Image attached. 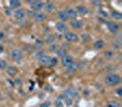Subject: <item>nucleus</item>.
<instances>
[{
	"instance_id": "1",
	"label": "nucleus",
	"mask_w": 122,
	"mask_h": 107,
	"mask_svg": "<svg viewBox=\"0 0 122 107\" xmlns=\"http://www.w3.org/2000/svg\"><path fill=\"white\" fill-rule=\"evenodd\" d=\"M104 82L108 86H117L121 83V77L117 73H110L105 77Z\"/></svg>"
},
{
	"instance_id": "2",
	"label": "nucleus",
	"mask_w": 122,
	"mask_h": 107,
	"mask_svg": "<svg viewBox=\"0 0 122 107\" xmlns=\"http://www.w3.org/2000/svg\"><path fill=\"white\" fill-rule=\"evenodd\" d=\"M10 58L15 61H20L23 58V53L18 49H13L10 50Z\"/></svg>"
},
{
	"instance_id": "3",
	"label": "nucleus",
	"mask_w": 122,
	"mask_h": 107,
	"mask_svg": "<svg viewBox=\"0 0 122 107\" xmlns=\"http://www.w3.org/2000/svg\"><path fill=\"white\" fill-rule=\"evenodd\" d=\"M29 4L31 6V10L36 13L41 12V10H42L44 6V2H41V1H30Z\"/></svg>"
},
{
	"instance_id": "4",
	"label": "nucleus",
	"mask_w": 122,
	"mask_h": 107,
	"mask_svg": "<svg viewBox=\"0 0 122 107\" xmlns=\"http://www.w3.org/2000/svg\"><path fill=\"white\" fill-rule=\"evenodd\" d=\"M64 39L68 42H76L78 41L79 37L76 33H74L73 31H67L64 33Z\"/></svg>"
},
{
	"instance_id": "5",
	"label": "nucleus",
	"mask_w": 122,
	"mask_h": 107,
	"mask_svg": "<svg viewBox=\"0 0 122 107\" xmlns=\"http://www.w3.org/2000/svg\"><path fill=\"white\" fill-rule=\"evenodd\" d=\"M63 94L66 95L67 97H69L70 99L73 100V99H76L79 96V92L75 89V88H68V89H66L64 91Z\"/></svg>"
},
{
	"instance_id": "6",
	"label": "nucleus",
	"mask_w": 122,
	"mask_h": 107,
	"mask_svg": "<svg viewBox=\"0 0 122 107\" xmlns=\"http://www.w3.org/2000/svg\"><path fill=\"white\" fill-rule=\"evenodd\" d=\"M106 25H107V29L109 30L110 32H112V33H117L118 30L120 29V26L117 23V22L108 21V22L106 23Z\"/></svg>"
},
{
	"instance_id": "7",
	"label": "nucleus",
	"mask_w": 122,
	"mask_h": 107,
	"mask_svg": "<svg viewBox=\"0 0 122 107\" xmlns=\"http://www.w3.org/2000/svg\"><path fill=\"white\" fill-rule=\"evenodd\" d=\"M73 58L71 56V55H65L64 57H62L61 58V65L62 67H64V68H67L68 66H70L72 63H73Z\"/></svg>"
},
{
	"instance_id": "8",
	"label": "nucleus",
	"mask_w": 122,
	"mask_h": 107,
	"mask_svg": "<svg viewBox=\"0 0 122 107\" xmlns=\"http://www.w3.org/2000/svg\"><path fill=\"white\" fill-rule=\"evenodd\" d=\"M65 13H66V15H67L68 19H71V20L76 19L77 16H78L76 10H75L74 8H73V7H67V8L65 9Z\"/></svg>"
},
{
	"instance_id": "9",
	"label": "nucleus",
	"mask_w": 122,
	"mask_h": 107,
	"mask_svg": "<svg viewBox=\"0 0 122 107\" xmlns=\"http://www.w3.org/2000/svg\"><path fill=\"white\" fill-rule=\"evenodd\" d=\"M55 28H56L57 31H59L61 33H65L68 31V26L66 25V23L61 22V21H58L55 24Z\"/></svg>"
},
{
	"instance_id": "10",
	"label": "nucleus",
	"mask_w": 122,
	"mask_h": 107,
	"mask_svg": "<svg viewBox=\"0 0 122 107\" xmlns=\"http://www.w3.org/2000/svg\"><path fill=\"white\" fill-rule=\"evenodd\" d=\"M13 14H14L15 18L18 19V20H21V19H23L26 17V11L21 7L18 8V9H16L15 11L13 12Z\"/></svg>"
},
{
	"instance_id": "11",
	"label": "nucleus",
	"mask_w": 122,
	"mask_h": 107,
	"mask_svg": "<svg viewBox=\"0 0 122 107\" xmlns=\"http://www.w3.org/2000/svg\"><path fill=\"white\" fill-rule=\"evenodd\" d=\"M71 27L76 30H80L84 28V23L81 21V20H78V19H74V20H72L71 21Z\"/></svg>"
},
{
	"instance_id": "12",
	"label": "nucleus",
	"mask_w": 122,
	"mask_h": 107,
	"mask_svg": "<svg viewBox=\"0 0 122 107\" xmlns=\"http://www.w3.org/2000/svg\"><path fill=\"white\" fill-rule=\"evenodd\" d=\"M58 98H59L62 102H63V104H64L65 106L70 107L71 105H72V103H73V100H72V99H70L69 97H67L66 95H64L63 93L60 95Z\"/></svg>"
},
{
	"instance_id": "13",
	"label": "nucleus",
	"mask_w": 122,
	"mask_h": 107,
	"mask_svg": "<svg viewBox=\"0 0 122 107\" xmlns=\"http://www.w3.org/2000/svg\"><path fill=\"white\" fill-rule=\"evenodd\" d=\"M50 58H51V56L44 54V55L41 56V58H39V64H40V65H42V66H48Z\"/></svg>"
},
{
	"instance_id": "14",
	"label": "nucleus",
	"mask_w": 122,
	"mask_h": 107,
	"mask_svg": "<svg viewBox=\"0 0 122 107\" xmlns=\"http://www.w3.org/2000/svg\"><path fill=\"white\" fill-rule=\"evenodd\" d=\"M43 8L45 9V11L46 12L51 13V12L54 10L55 6L51 1H47V2H44V6H43Z\"/></svg>"
},
{
	"instance_id": "15",
	"label": "nucleus",
	"mask_w": 122,
	"mask_h": 107,
	"mask_svg": "<svg viewBox=\"0 0 122 107\" xmlns=\"http://www.w3.org/2000/svg\"><path fill=\"white\" fill-rule=\"evenodd\" d=\"M33 18L36 20L37 22H43V21L46 20L47 16H46V14H44L42 12H38V13L35 14V16H34Z\"/></svg>"
},
{
	"instance_id": "16",
	"label": "nucleus",
	"mask_w": 122,
	"mask_h": 107,
	"mask_svg": "<svg viewBox=\"0 0 122 107\" xmlns=\"http://www.w3.org/2000/svg\"><path fill=\"white\" fill-rule=\"evenodd\" d=\"M78 68H79L78 63H77V62H75V61H73L71 65L68 66L67 68H66V71H67L68 73H74L75 71L78 70Z\"/></svg>"
},
{
	"instance_id": "17",
	"label": "nucleus",
	"mask_w": 122,
	"mask_h": 107,
	"mask_svg": "<svg viewBox=\"0 0 122 107\" xmlns=\"http://www.w3.org/2000/svg\"><path fill=\"white\" fill-rule=\"evenodd\" d=\"M17 72H18V70H17V68L15 66H8V67H6V73H7L8 76L14 77L17 74Z\"/></svg>"
},
{
	"instance_id": "18",
	"label": "nucleus",
	"mask_w": 122,
	"mask_h": 107,
	"mask_svg": "<svg viewBox=\"0 0 122 107\" xmlns=\"http://www.w3.org/2000/svg\"><path fill=\"white\" fill-rule=\"evenodd\" d=\"M75 10L77 12V14H80V15H86V14H88V8L86 7V6H76V8H75Z\"/></svg>"
},
{
	"instance_id": "19",
	"label": "nucleus",
	"mask_w": 122,
	"mask_h": 107,
	"mask_svg": "<svg viewBox=\"0 0 122 107\" xmlns=\"http://www.w3.org/2000/svg\"><path fill=\"white\" fill-rule=\"evenodd\" d=\"M116 56V52L113 49H108L104 52V57L107 59H113Z\"/></svg>"
},
{
	"instance_id": "20",
	"label": "nucleus",
	"mask_w": 122,
	"mask_h": 107,
	"mask_svg": "<svg viewBox=\"0 0 122 107\" xmlns=\"http://www.w3.org/2000/svg\"><path fill=\"white\" fill-rule=\"evenodd\" d=\"M21 6V2L18 1V0H12V1H9V7L12 8V9H18L20 8Z\"/></svg>"
},
{
	"instance_id": "21",
	"label": "nucleus",
	"mask_w": 122,
	"mask_h": 107,
	"mask_svg": "<svg viewBox=\"0 0 122 107\" xmlns=\"http://www.w3.org/2000/svg\"><path fill=\"white\" fill-rule=\"evenodd\" d=\"M58 18H59V19L61 20V22H64V23L67 20H69L67 15L65 13V10H60V11H58Z\"/></svg>"
},
{
	"instance_id": "22",
	"label": "nucleus",
	"mask_w": 122,
	"mask_h": 107,
	"mask_svg": "<svg viewBox=\"0 0 122 107\" xmlns=\"http://www.w3.org/2000/svg\"><path fill=\"white\" fill-rule=\"evenodd\" d=\"M94 48L96 49H103L105 46V41L103 39H97L96 41L94 42Z\"/></svg>"
},
{
	"instance_id": "23",
	"label": "nucleus",
	"mask_w": 122,
	"mask_h": 107,
	"mask_svg": "<svg viewBox=\"0 0 122 107\" xmlns=\"http://www.w3.org/2000/svg\"><path fill=\"white\" fill-rule=\"evenodd\" d=\"M54 40H55V38L53 35H47L45 37V39H44V41L46 44H50V45H51V44H53L54 43Z\"/></svg>"
},
{
	"instance_id": "24",
	"label": "nucleus",
	"mask_w": 122,
	"mask_h": 107,
	"mask_svg": "<svg viewBox=\"0 0 122 107\" xmlns=\"http://www.w3.org/2000/svg\"><path fill=\"white\" fill-rule=\"evenodd\" d=\"M110 16H111L113 18L117 19V20H119V19H121L122 18L121 13H120V12H118V11H116V10L111 12V13H110Z\"/></svg>"
},
{
	"instance_id": "25",
	"label": "nucleus",
	"mask_w": 122,
	"mask_h": 107,
	"mask_svg": "<svg viewBox=\"0 0 122 107\" xmlns=\"http://www.w3.org/2000/svg\"><path fill=\"white\" fill-rule=\"evenodd\" d=\"M106 107H121V104H120L119 102L110 101L107 102V103L106 104Z\"/></svg>"
},
{
	"instance_id": "26",
	"label": "nucleus",
	"mask_w": 122,
	"mask_h": 107,
	"mask_svg": "<svg viewBox=\"0 0 122 107\" xmlns=\"http://www.w3.org/2000/svg\"><path fill=\"white\" fill-rule=\"evenodd\" d=\"M57 64H58V59H57L56 57H51V56L48 66H49V67H55Z\"/></svg>"
},
{
	"instance_id": "27",
	"label": "nucleus",
	"mask_w": 122,
	"mask_h": 107,
	"mask_svg": "<svg viewBox=\"0 0 122 107\" xmlns=\"http://www.w3.org/2000/svg\"><path fill=\"white\" fill-rule=\"evenodd\" d=\"M56 53H57V56L59 57V58H62V57H64L65 55H67V51H66V49H58V50L56 51Z\"/></svg>"
},
{
	"instance_id": "28",
	"label": "nucleus",
	"mask_w": 122,
	"mask_h": 107,
	"mask_svg": "<svg viewBox=\"0 0 122 107\" xmlns=\"http://www.w3.org/2000/svg\"><path fill=\"white\" fill-rule=\"evenodd\" d=\"M113 46H114V48H115L116 49H119L121 48V41H120L119 39L115 40V41L113 42Z\"/></svg>"
},
{
	"instance_id": "29",
	"label": "nucleus",
	"mask_w": 122,
	"mask_h": 107,
	"mask_svg": "<svg viewBox=\"0 0 122 107\" xmlns=\"http://www.w3.org/2000/svg\"><path fill=\"white\" fill-rule=\"evenodd\" d=\"M54 105L56 107H63V106H64L63 102H61L59 98H57V99L54 101Z\"/></svg>"
},
{
	"instance_id": "30",
	"label": "nucleus",
	"mask_w": 122,
	"mask_h": 107,
	"mask_svg": "<svg viewBox=\"0 0 122 107\" xmlns=\"http://www.w3.org/2000/svg\"><path fill=\"white\" fill-rule=\"evenodd\" d=\"M7 67V63L5 59H0V70H4L6 69Z\"/></svg>"
},
{
	"instance_id": "31",
	"label": "nucleus",
	"mask_w": 122,
	"mask_h": 107,
	"mask_svg": "<svg viewBox=\"0 0 122 107\" xmlns=\"http://www.w3.org/2000/svg\"><path fill=\"white\" fill-rule=\"evenodd\" d=\"M81 38H82V39H83V41L84 42H88L90 40V37L88 34H86V33H84V34H82L81 35Z\"/></svg>"
},
{
	"instance_id": "32",
	"label": "nucleus",
	"mask_w": 122,
	"mask_h": 107,
	"mask_svg": "<svg viewBox=\"0 0 122 107\" xmlns=\"http://www.w3.org/2000/svg\"><path fill=\"white\" fill-rule=\"evenodd\" d=\"M50 49H51V51H54V52H56V51L58 50L59 47H58V45H57L56 43H53V44H51V45L50 46Z\"/></svg>"
},
{
	"instance_id": "33",
	"label": "nucleus",
	"mask_w": 122,
	"mask_h": 107,
	"mask_svg": "<svg viewBox=\"0 0 122 107\" xmlns=\"http://www.w3.org/2000/svg\"><path fill=\"white\" fill-rule=\"evenodd\" d=\"M51 102L46 101V102H43L42 103H41V104H40V106H39V107H51Z\"/></svg>"
},
{
	"instance_id": "34",
	"label": "nucleus",
	"mask_w": 122,
	"mask_h": 107,
	"mask_svg": "<svg viewBox=\"0 0 122 107\" xmlns=\"http://www.w3.org/2000/svg\"><path fill=\"white\" fill-rule=\"evenodd\" d=\"M5 12L6 13V15H11V14H13V9L12 8H10L9 6L8 7H6V8H5Z\"/></svg>"
},
{
	"instance_id": "35",
	"label": "nucleus",
	"mask_w": 122,
	"mask_h": 107,
	"mask_svg": "<svg viewBox=\"0 0 122 107\" xmlns=\"http://www.w3.org/2000/svg\"><path fill=\"white\" fill-rule=\"evenodd\" d=\"M116 93L118 95V96H121V95H122V89H121V88L117 89L116 90Z\"/></svg>"
},
{
	"instance_id": "36",
	"label": "nucleus",
	"mask_w": 122,
	"mask_h": 107,
	"mask_svg": "<svg viewBox=\"0 0 122 107\" xmlns=\"http://www.w3.org/2000/svg\"><path fill=\"white\" fill-rule=\"evenodd\" d=\"M4 38H5V33L3 31H0V40L4 39Z\"/></svg>"
},
{
	"instance_id": "37",
	"label": "nucleus",
	"mask_w": 122,
	"mask_h": 107,
	"mask_svg": "<svg viewBox=\"0 0 122 107\" xmlns=\"http://www.w3.org/2000/svg\"><path fill=\"white\" fill-rule=\"evenodd\" d=\"M92 4L93 5H101V2L100 1H94V2H92Z\"/></svg>"
},
{
	"instance_id": "38",
	"label": "nucleus",
	"mask_w": 122,
	"mask_h": 107,
	"mask_svg": "<svg viewBox=\"0 0 122 107\" xmlns=\"http://www.w3.org/2000/svg\"><path fill=\"white\" fill-rule=\"evenodd\" d=\"M3 51H4V47H3V45L0 44V54L3 53Z\"/></svg>"
},
{
	"instance_id": "39",
	"label": "nucleus",
	"mask_w": 122,
	"mask_h": 107,
	"mask_svg": "<svg viewBox=\"0 0 122 107\" xmlns=\"http://www.w3.org/2000/svg\"><path fill=\"white\" fill-rule=\"evenodd\" d=\"M2 100V94H1V92H0V102Z\"/></svg>"
}]
</instances>
